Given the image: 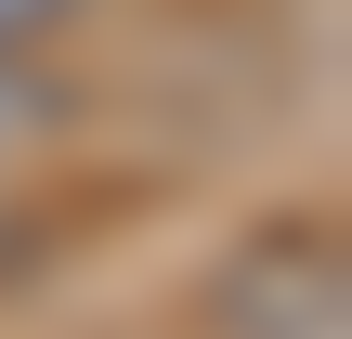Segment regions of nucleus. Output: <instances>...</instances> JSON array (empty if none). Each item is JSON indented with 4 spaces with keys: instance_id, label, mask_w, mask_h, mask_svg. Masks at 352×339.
Listing matches in <instances>:
<instances>
[{
    "instance_id": "obj_1",
    "label": "nucleus",
    "mask_w": 352,
    "mask_h": 339,
    "mask_svg": "<svg viewBox=\"0 0 352 339\" xmlns=\"http://www.w3.org/2000/svg\"><path fill=\"white\" fill-rule=\"evenodd\" d=\"M65 118H78V91H65L52 65H26V52H0V170H13V157H39V144H52Z\"/></svg>"
},
{
    "instance_id": "obj_2",
    "label": "nucleus",
    "mask_w": 352,
    "mask_h": 339,
    "mask_svg": "<svg viewBox=\"0 0 352 339\" xmlns=\"http://www.w3.org/2000/svg\"><path fill=\"white\" fill-rule=\"evenodd\" d=\"M78 0H0V52H26V39H52Z\"/></svg>"
}]
</instances>
